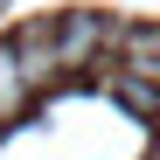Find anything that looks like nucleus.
<instances>
[{"instance_id": "nucleus-1", "label": "nucleus", "mask_w": 160, "mask_h": 160, "mask_svg": "<svg viewBox=\"0 0 160 160\" xmlns=\"http://www.w3.org/2000/svg\"><path fill=\"white\" fill-rule=\"evenodd\" d=\"M98 49H104V21H98V14H63V28H56V56H63V70L91 63Z\"/></svg>"}, {"instance_id": "nucleus-2", "label": "nucleus", "mask_w": 160, "mask_h": 160, "mask_svg": "<svg viewBox=\"0 0 160 160\" xmlns=\"http://www.w3.org/2000/svg\"><path fill=\"white\" fill-rule=\"evenodd\" d=\"M14 56H21V77H28V91H42L49 77L63 70V56H56V35H49V28H28V35H14Z\"/></svg>"}, {"instance_id": "nucleus-3", "label": "nucleus", "mask_w": 160, "mask_h": 160, "mask_svg": "<svg viewBox=\"0 0 160 160\" xmlns=\"http://www.w3.org/2000/svg\"><path fill=\"white\" fill-rule=\"evenodd\" d=\"M104 91H112L125 112H139V118H160V84L139 70H104Z\"/></svg>"}, {"instance_id": "nucleus-4", "label": "nucleus", "mask_w": 160, "mask_h": 160, "mask_svg": "<svg viewBox=\"0 0 160 160\" xmlns=\"http://www.w3.org/2000/svg\"><path fill=\"white\" fill-rule=\"evenodd\" d=\"M28 77H21V56H14V42H0V118H21L28 112Z\"/></svg>"}, {"instance_id": "nucleus-5", "label": "nucleus", "mask_w": 160, "mask_h": 160, "mask_svg": "<svg viewBox=\"0 0 160 160\" xmlns=\"http://www.w3.org/2000/svg\"><path fill=\"white\" fill-rule=\"evenodd\" d=\"M118 49H125V70H139V77L160 84V28H125Z\"/></svg>"}, {"instance_id": "nucleus-6", "label": "nucleus", "mask_w": 160, "mask_h": 160, "mask_svg": "<svg viewBox=\"0 0 160 160\" xmlns=\"http://www.w3.org/2000/svg\"><path fill=\"white\" fill-rule=\"evenodd\" d=\"M153 160H160V139H153Z\"/></svg>"}]
</instances>
